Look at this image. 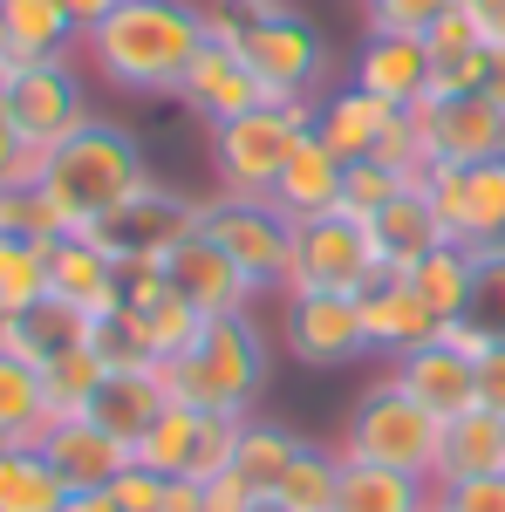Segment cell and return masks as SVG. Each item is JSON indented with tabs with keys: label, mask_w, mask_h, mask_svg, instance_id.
<instances>
[{
	"label": "cell",
	"mask_w": 505,
	"mask_h": 512,
	"mask_svg": "<svg viewBox=\"0 0 505 512\" xmlns=\"http://www.w3.org/2000/svg\"><path fill=\"white\" fill-rule=\"evenodd\" d=\"M198 417H205V410L171 403L151 431H144V444H137L130 458H137V465H151V472H164V478H185V472H192V444H198Z\"/></svg>",
	"instance_id": "d590c367"
},
{
	"label": "cell",
	"mask_w": 505,
	"mask_h": 512,
	"mask_svg": "<svg viewBox=\"0 0 505 512\" xmlns=\"http://www.w3.org/2000/svg\"><path fill=\"white\" fill-rule=\"evenodd\" d=\"M246 512H287V506H280L273 492H260V499H253V506H246Z\"/></svg>",
	"instance_id": "9f6ffc18"
},
{
	"label": "cell",
	"mask_w": 505,
	"mask_h": 512,
	"mask_svg": "<svg viewBox=\"0 0 505 512\" xmlns=\"http://www.w3.org/2000/svg\"><path fill=\"white\" fill-rule=\"evenodd\" d=\"M437 512H505V472L437 485Z\"/></svg>",
	"instance_id": "ee69618b"
},
{
	"label": "cell",
	"mask_w": 505,
	"mask_h": 512,
	"mask_svg": "<svg viewBox=\"0 0 505 512\" xmlns=\"http://www.w3.org/2000/svg\"><path fill=\"white\" fill-rule=\"evenodd\" d=\"M424 48H430V55H458V48H485V35L471 28L465 7H451V14H444V21H437V28L424 35Z\"/></svg>",
	"instance_id": "7dc6e473"
},
{
	"label": "cell",
	"mask_w": 505,
	"mask_h": 512,
	"mask_svg": "<svg viewBox=\"0 0 505 512\" xmlns=\"http://www.w3.org/2000/svg\"><path fill=\"white\" fill-rule=\"evenodd\" d=\"M478 96H492V103L505 110V48H492V62H485V89H478Z\"/></svg>",
	"instance_id": "11a10c76"
},
{
	"label": "cell",
	"mask_w": 505,
	"mask_h": 512,
	"mask_svg": "<svg viewBox=\"0 0 505 512\" xmlns=\"http://www.w3.org/2000/svg\"><path fill=\"white\" fill-rule=\"evenodd\" d=\"M314 103L321 96H294V103H260L246 117L212 130V178L233 198H273L280 171L294 158V144L314 130Z\"/></svg>",
	"instance_id": "5b68a950"
},
{
	"label": "cell",
	"mask_w": 505,
	"mask_h": 512,
	"mask_svg": "<svg viewBox=\"0 0 505 512\" xmlns=\"http://www.w3.org/2000/svg\"><path fill=\"white\" fill-rule=\"evenodd\" d=\"M437 444H444V424L430 417L417 396L403 390L396 376L369 383L355 396L349 424H342V458L349 465H383V472H417L437 485Z\"/></svg>",
	"instance_id": "277c9868"
},
{
	"label": "cell",
	"mask_w": 505,
	"mask_h": 512,
	"mask_svg": "<svg viewBox=\"0 0 505 512\" xmlns=\"http://www.w3.org/2000/svg\"><path fill=\"white\" fill-rule=\"evenodd\" d=\"M48 301L76 308V315H117L123 301V267L96 246L89 233H55L48 239Z\"/></svg>",
	"instance_id": "9a60e30c"
},
{
	"label": "cell",
	"mask_w": 505,
	"mask_h": 512,
	"mask_svg": "<svg viewBox=\"0 0 505 512\" xmlns=\"http://www.w3.org/2000/svg\"><path fill=\"white\" fill-rule=\"evenodd\" d=\"M62 7H69V21H76L82 35H89V28H96V21H110V14H117L123 0H62Z\"/></svg>",
	"instance_id": "f5cc1de1"
},
{
	"label": "cell",
	"mask_w": 505,
	"mask_h": 512,
	"mask_svg": "<svg viewBox=\"0 0 505 512\" xmlns=\"http://www.w3.org/2000/svg\"><path fill=\"white\" fill-rule=\"evenodd\" d=\"M48 424H55V410L41 390V369L0 349V444H41Z\"/></svg>",
	"instance_id": "f546056e"
},
{
	"label": "cell",
	"mask_w": 505,
	"mask_h": 512,
	"mask_svg": "<svg viewBox=\"0 0 505 512\" xmlns=\"http://www.w3.org/2000/svg\"><path fill=\"white\" fill-rule=\"evenodd\" d=\"M123 315L137 321V335L151 342V355L164 362V355H178L185 342H192L198 328H205V315H198L192 301H185V287L164 274V260H144V267H123Z\"/></svg>",
	"instance_id": "5bb4252c"
},
{
	"label": "cell",
	"mask_w": 505,
	"mask_h": 512,
	"mask_svg": "<svg viewBox=\"0 0 505 512\" xmlns=\"http://www.w3.org/2000/svg\"><path fill=\"white\" fill-rule=\"evenodd\" d=\"M389 267L383 253H376V239L362 219L349 212H321V219H301L294 226V280H287V294H362V287H376Z\"/></svg>",
	"instance_id": "ba28073f"
},
{
	"label": "cell",
	"mask_w": 505,
	"mask_h": 512,
	"mask_svg": "<svg viewBox=\"0 0 505 512\" xmlns=\"http://www.w3.org/2000/svg\"><path fill=\"white\" fill-rule=\"evenodd\" d=\"M239 55H246V69L260 76L273 103H294V96H321L328 89V41L314 28L301 7H287V0H267V7H253L246 14V35H239Z\"/></svg>",
	"instance_id": "8992f818"
},
{
	"label": "cell",
	"mask_w": 505,
	"mask_h": 512,
	"mask_svg": "<svg viewBox=\"0 0 505 512\" xmlns=\"http://www.w3.org/2000/svg\"><path fill=\"white\" fill-rule=\"evenodd\" d=\"M485 62H492V48H458V55H430V96H478L485 89Z\"/></svg>",
	"instance_id": "7bdbcfd3"
},
{
	"label": "cell",
	"mask_w": 505,
	"mask_h": 512,
	"mask_svg": "<svg viewBox=\"0 0 505 512\" xmlns=\"http://www.w3.org/2000/svg\"><path fill=\"white\" fill-rule=\"evenodd\" d=\"M198 48H205L198 0H123L110 21H96L82 35L96 82H110L123 96H178Z\"/></svg>",
	"instance_id": "6da1fadb"
},
{
	"label": "cell",
	"mask_w": 505,
	"mask_h": 512,
	"mask_svg": "<svg viewBox=\"0 0 505 512\" xmlns=\"http://www.w3.org/2000/svg\"><path fill=\"white\" fill-rule=\"evenodd\" d=\"M144 185H157L151 164H144V144H137V130H123L110 117H89L76 137H62L41 158V178H35V192L55 205L62 233H96Z\"/></svg>",
	"instance_id": "7a4b0ae2"
},
{
	"label": "cell",
	"mask_w": 505,
	"mask_h": 512,
	"mask_svg": "<svg viewBox=\"0 0 505 512\" xmlns=\"http://www.w3.org/2000/svg\"><path fill=\"white\" fill-rule=\"evenodd\" d=\"M301 444L308 437H294L287 424H267V417H246V431H239V458L233 472L253 485V492H280V478H287V465L301 458Z\"/></svg>",
	"instance_id": "d6a6232c"
},
{
	"label": "cell",
	"mask_w": 505,
	"mask_h": 512,
	"mask_svg": "<svg viewBox=\"0 0 505 512\" xmlns=\"http://www.w3.org/2000/svg\"><path fill=\"white\" fill-rule=\"evenodd\" d=\"M164 512H205V485L198 478H171L164 485Z\"/></svg>",
	"instance_id": "816d5d0a"
},
{
	"label": "cell",
	"mask_w": 505,
	"mask_h": 512,
	"mask_svg": "<svg viewBox=\"0 0 505 512\" xmlns=\"http://www.w3.org/2000/svg\"><path fill=\"white\" fill-rule=\"evenodd\" d=\"M355 308H362V335H369V355H383V362H403L410 349H424L444 335V321L424 308V294L410 287L403 274H383L376 287H362L355 294Z\"/></svg>",
	"instance_id": "d6986e66"
},
{
	"label": "cell",
	"mask_w": 505,
	"mask_h": 512,
	"mask_svg": "<svg viewBox=\"0 0 505 512\" xmlns=\"http://www.w3.org/2000/svg\"><path fill=\"white\" fill-rule=\"evenodd\" d=\"M205 239H219L226 260H239L260 294H287V280H294V219L273 198H233V192L205 198Z\"/></svg>",
	"instance_id": "9c48e42d"
},
{
	"label": "cell",
	"mask_w": 505,
	"mask_h": 512,
	"mask_svg": "<svg viewBox=\"0 0 505 512\" xmlns=\"http://www.w3.org/2000/svg\"><path fill=\"white\" fill-rule=\"evenodd\" d=\"M89 349H96V362H103V369H151L157 355H151V342H144V335H137V321L123 315H96L89 321Z\"/></svg>",
	"instance_id": "ab89813d"
},
{
	"label": "cell",
	"mask_w": 505,
	"mask_h": 512,
	"mask_svg": "<svg viewBox=\"0 0 505 512\" xmlns=\"http://www.w3.org/2000/svg\"><path fill=\"white\" fill-rule=\"evenodd\" d=\"M253 499H260V492H253V485H246L239 472H226V478H205V512H246Z\"/></svg>",
	"instance_id": "c3c4849f"
},
{
	"label": "cell",
	"mask_w": 505,
	"mask_h": 512,
	"mask_svg": "<svg viewBox=\"0 0 505 512\" xmlns=\"http://www.w3.org/2000/svg\"><path fill=\"white\" fill-rule=\"evenodd\" d=\"M82 48V28L62 0H0V69L21 62H69Z\"/></svg>",
	"instance_id": "7402d4cb"
},
{
	"label": "cell",
	"mask_w": 505,
	"mask_h": 512,
	"mask_svg": "<svg viewBox=\"0 0 505 512\" xmlns=\"http://www.w3.org/2000/svg\"><path fill=\"white\" fill-rule=\"evenodd\" d=\"M471 274H478V253L471 246H458V239H444L437 253H424L417 267H410V287L424 294V308L437 321H465V308H471Z\"/></svg>",
	"instance_id": "4dcf8cb0"
},
{
	"label": "cell",
	"mask_w": 505,
	"mask_h": 512,
	"mask_svg": "<svg viewBox=\"0 0 505 512\" xmlns=\"http://www.w3.org/2000/svg\"><path fill=\"white\" fill-rule=\"evenodd\" d=\"M0 349L21 355V362H35V369H48L55 355L89 349V315L62 308V301H41V308H28V315L0 321Z\"/></svg>",
	"instance_id": "83f0119b"
},
{
	"label": "cell",
	"mask_w": 505,
	"mask_h": 512,
	"mask_svg": "<svg viewBox=\"0 0 505 512\" xmlns=\"http://www.w3.org/2000/svg\"><path fill=\"white\" fill-rule=\"evenodd\" d=\"M41 178V151L7 123V110H0V192H14V185H35Z\"/></svg>",
	"instance_id": "f6af8a7d"
},
{
	"label": "cell",
	"mask_w": 505,
	"mask_h": 512,
	"mask_svg": "<svg viewBox=\"0 0 505 512\" xmlns=\"http://www.w3.org/2000/svg\"><path fill=\"white\" fill-rule=\"evenodd\" d=\"M164 274L185 287V301H192L198 315H253V301H260V287L246 280V267L239 260H226V246L219 239H205V226H198L171 260H164Z\"/></svg>",
	"instance_id": "2e32d148"
},
{
	"label": "cell",
	"mask_w": 505,
	"mask_h": 512,
	"mask_svg": "<svg viewBox=\"0 0 505 512\" xmlns=\"http://www.w3.org/2000/svg\"><path fill=\"white\" fill-rule=\"evenodd\" d=\"M342 451H321V444H301V458L287 465V478H280V506L287 512H335V499H342Z\"/></svg>",
	"instance_id": "e575fe53"
},
{
	"label": "cell",
	"mask_w": 505,
	"mask_h": 512,
	"mask_svg": "<svg viewBox=\"0 0 505 512\" xmlns=\"http://www.w3.org/2000/svg\"><path fill=\"white\" fill-rule=\"evenodd\" d=\"M471 14V28L485 35V48H505V0H458Z\"/></svg>",
	"instance_id": "f907efd6"
},
{
	"label": "cell",
	"mask_w": 505,
	"mask_h": 512,
	"mask_svg": "<svg viewBox=\"0 0 505 512\" xmlns=\"http://www.w3.org/2000/svg\"><path fill=\"white\" fill-rule=\"evenodd\" d=\"M396 192H410L403 171H389V164H376V158H355V164H342V198H335V212H349V219H376Z\"/></svg>",
	"instance_id": "74e56055"
},
{
	"label": "cell",
	"mask_w": 505,
	"mask_h": 512,
	"mask_svg": "<svg viewBox=\"0 0 505 512\" xmlns=\"http://www.w3.org/2000/svg\"><path fill=\"white\" fill-rule=\"evenodd\" d=\"M355 89L383 96L389 110H424L430 96V48L417 35H369L355 48V69H349Z\"/></svg>",
	"instance_id": "44dd1931"
},
{
	"label": "cell",
	"mask_w": 505,
	"mask_h": 512,
	"mask_svg": "<svg viewBox=\"0 0 505 512\" xmlns=\"http://www.w3.org/2000/svg\"><path fill=\"white\" fill-rule=\"evenodd\" d=\"M335 198H342V158L321 144V137H301L294 144V158L280 171V185H273V205L301 226V219H321V212H335Z\"/></svg>",
	"instance_id": "484cf974"
},
{
	"label": "cell",
	"mask_w": 505,
	"mask_h": 512,
	"mask_svg": "<svg viewBox=\"0 0 505 512\" xmlns=\"http://www.w3.org/2000/svg\"><path fill=\"white\" fill-rule=\"evenodd\" d=\"M0 233H14V239H55V233H62V219H55V205H48L35 185H14V192H0Z\"/></svg>",
	"instance_id": "b9f144b4"
},
{
	"label": "cell",
	"mask_w": 505,
	"mask_h": 512,
	"mask_svg": "<svg viewBox=\"0 0 505 512\" xmlns=\"http://www.w3.org/2000/svg\"><path fill=\"white\" fill-rule=\"evenodd\" d=\"M226 7H267V0H226Z\"/></svg>",
	"instance_id": "6f0895ef"
},
{
	"label": "cell",
	"mask_w": 505,
	"mask_h": 512,
	"mask_svg": "<svg viewBox=\"0 0 505 512\" xmlns=\"http://www.w3.org/2000/svg\"><path fill=\"white\" fill-rule=\"evenodd\" d=\"M0 110H7V123L35 144L41 158L96 117L76 55H69V62H21V69H0Z\"/></svg>",
	"instance_id": "52a82bcc"
},
{
	"label": "cell",
	"mask_w": 505,
	"mask_h": 512,
	"mask_svg": "<svg viewBox=\"0 0 505 512\" xmlns=\"http://www.w3.org/2000/svg\"><path fill=\"white\" fill-rule=\"evenodd\" d=\"M41 458L55 465V478H62L69 492H103V485L123 478L130 444H117L103 424H89V417H55L48 437H41Z\"/></svg>",
	"instance_id": "ffe728a7"
},
{
	"label": "cell",
	"mask_w": 505,
	"mask_h": 512,
	"mask_svg": "<svg viewBox=\"0 0 505 512\" xmlns=\"http://www.w3.org/2000/svg\"><path fill=\"white\" fill-rule=\"evenodd\" d=\"M178 103L192 110L205 130H219V123L246 117V110H260V103H273L267 89H260V76L246 69V55L239 48H198V62L185 69V82H178Z\"/></svg>",
	"instance_id": "e0dca14e"
},
{
	"label": "cell",
	"mask_w": 505,
	"mask_h": 512,
	"mask_svg": "<svg viewBox=\"0 0 505 512\" xmlns=\"http://www.w3.org/2000/svg\"><path fill=\"white\" fill-rule=\"evenodd\" d=\"M48 301V239L0 233V321Z\"/></svg>",
	"instance_id": "836d02e7"
},
{
	"label": "cell",
	"mask_w": 505,
	"mask_h": 512,
	"mask_svg": "<svg viewBox=\"0 0 505 512\" xmlns=\"http://www.w3.org/2000/svg\"><path fill=\"white\" fill-rule=\"evenodd\" d=\"M417 185L437 205L444 239H458V246H505V158L430 164Z\"/></svg>",
	"instance_id": "8fae6325"
},
{
	"label": "cell",
	"mask_w": 505,
	"mask_h": 512,
	"mask_svg": "<svg viewBox=\"0 0 505 512\" xmlns=\"http://www.w3.org/2000/svg\"><path fill=\"white\" fill-rule=\"evenodd\" d=\"M349 465V458H342ZM335 512H437V485L417 472H383V465H349Z\"/></svg>",
	"instance_id": "f1b7e54d"
},
{
	"label": "cell",
	"mask_w": 505,
	"mask_h": 512,
	"mask_svg": "<svg viewBox=\"0 0 505 512\" xmlns=\"http://www.w3.org/2000/svg\"><path fill=\"white\" fill-rule=\"evenodd\" d=\"M171 403L205 410V417H253V403L273 376V349L267 328L253 315H212L178 355L157 362Z\"/></svg>",
	"instance_id": "3957f363"
},
{
	"label": "cell",
	"mask_w": 505,
	"mask_h": 512,
	"mask_svg": "<svg viewBox=\"0 0 505 512\" xmlns=\"http://www.w3.org/2000/svg\"><path fill=\"white\" fill-rule=\"evenodd\" d=\"M389 376L417 396L437 424H451V417L478 410V362H471L451 335H437V342H424V349H410L403 362H389Z\"/></svg>",
	"instance_id": "ac0fdd59"
},
{
	"label": "cell",
	"mask_w": 505,
	"mask_h": 512,
	"mask_svg": "<svg viewBox=\"0 0 505 512\" xmlns=\"http://www.w3.org/2000/svg\"><path fill=\"white\" fill-rule=\"evenodd\" d=\"M62 512H123V506H117V492L103 485V492H69V506H62Z\"/></svg>",
	"instance_id": "db71d44e"
},
{
	"label": "cell",
	"mask_w": 505,
	"mask_h": 512,
	"mask_svg": "<svg viewBox=\"0 0 505 512\" xmlns=\"http://www.w3.org/2000/svg\"><path fill=\"white\" fill-rule=\"evenodd\" d=\"M280 349L301 369H342L355 355H369L362 335V308L349 294H287L280 308Z\"/></svg>",
	"instance_id": "7c38bea8"
},
{
	"label": "cell",
	"mask_w": 505,
	"mask_h": 512,
	"mask_svg": "<svg viewBox=\"0 0 505 512\" xmlns=\"http://www.w3.org/2000/svg\"><path fill=\"white\" fill-rule=\"evenodd\" d=\"M430 164H485L505 158V110L492 96H437L417 110Z\"/></svg>",
	"instance_id": "4fadbf2b"
},
{
	"label": "cell",
	"mask_w": 505,
	"mask_h": 512,
	"mask_svg": "<svg viewBox=\"0 0 505 512\" xmlns=\"http://www.w3.org/2000/svg\"><path fill=\"white\" fill-rule=\"evenodd\" d=\"M478 274H471V308L465 321H478L492 342H505V246H471Z\"/></svg>",
	"instance_id": "f35d334b"
},
{
	"label": "cell",
	"mask_w": 505,
	"mask_h": 512,
	"mask_svg": "<svg viewBox=\"0 0 505 512\" xmlns=\"http://www.w3.org/2000/svg\"><path fill=\"white\" fill-rule=\"evenodd\" d=\"M198 226H205V198L171 192V185H144V192L130 198V205H117L89 239H96L117 267H144V260H171Z\"/></svg>",
	"instance_id": "30bf717a"
},
{
	"label": "cell",
	"mask_w": 505,
	"mask_h": 512,
	"mask_svg": "<svg viewBox=\"0 0 505 512\" xmlns=\"http://www.w3.org/2000/svg\"><path fill=\"white\" fill-rule=\"evenodd\" d=\"M478 403H485L492 417H505V342L478 362Z\"/></svg>",
	"instance_id": "681fc988"
},
{
	"label": "cell",
	"mask_w": 505,
	"mask_h": 512,
	"mask_svg": "<svg viewBox=\"0 0 505 512\" xmlns=\"http://www.w3.org/2000/svg\"><path fill=\"white\" fill-rule=\"evenodd\" d=\"M103 376H110V369L96 362V349H69V355H55V362L41 369V390H48V410H55V417H82Z\"/></svg>",
	"instance_id": "8d00e7d4"
},
{
	"label": "cell",
	"mask_w": 505,
	"mask_h": 512,
	"mask_svg": "<svg viewBox=\"0 0 505 512\" xmlns=\"http://www.w3.org/2000/svg\"><path fill=\"white\" fill-rule=\"evenodd\" d=\"M69 485L41 458V444H0V512H62Z\"/></svg>",
	"instance_id": "1f68e13d"
},
{
	"label": "cell",
	"mask_w": 505,
	"mask_h": 512,
	"mask_svg": "<svg viewBox=\"0 0 505 512\" xmlns=\"http://www.w3.org/2000/svg\"><path fill=\"white\" fill-rule=\"evenodd\" d=\"M164 485H171L164 472H151V465H137V458H130V465H123V478L110 485V492H117V506H123V512H164Z\"/></svg>",
	"instance_id": "bcb514c9"
},
{
	"label": "cell",
	"mask_w": 505,
	"mask_h": 512,
	"mask_svg": "<svg viewBox=\"0 0 505 512\" xmlns=\"http://www.w3.org/2000/svg\"><path fill=\"white\" fill-rule=\"evenodd\" d=\"M362 226H369V239H376V253H383L389 274H410L424 253L444 246V219H437V205L424 198V185L396 192L383 212H376V219H362Z\"/></svg>",
	"instance_id": "cb8c5ba5"
},
{
	"label": "cell",
	"mask_w": 505,
	"mask_h": 512,
	"mask_svg": "<svg viewBox=\"0 0 505 512\" xmlns=\"http://www.w3.org/2000/svg\"><path fill=\"white\" fill-rule=\"evenodd\" d=\"M451 7L458 0H362V21H369V35H417L424 41Z\"/></svg>",
	"instance_id": "60d3db41"
},
{
	"label": "cell",
	"mask_w": 505,
	"mask_h": 512,
	"mask_svg": "<svg viewBox=\"0 0 505 512\" xmlns=\"http://www.w3.org/2000/svg\"><path fill=\"white\" fill-rule=\"evenodd\" d=\"M505 472V417H492L485 403L444 424L437 444V485H458V478H492Z\"/></svg>",
	"instance_id": "4316f807"
},
{
	"label": "cell",
	"mask_w": 505,
	"mask_h": 512,
	"mask_svg": "<svg viewBox=\"0 0 505 512\" xmlns=\"http://www.w3.org/2000/svg\"><path fill=\"white\" fill-rule=\"evenodd\" d=\"M171 410V390H164V376H157V362L151 369H110L103 383H96V396H89V424H103V431L117 437V444H144V431H151L157 417Z\"/></svg>",
	"instance_id": "603a6c76"
},
{
	"label": "cell",
	"mask_w": 505,
	"mask_h": 512,
	"mask_svg": "<svg viewBox=\"0 0 505 512\" xmlns=\"http://www.w3.org/2000/svg\"><path fill=\"white\" fill-rule=\"evenodd\" d=\"M389 117H396V110H389L383 96H369V89L349 82V89H335V96L314 103V137H321L342 164H355V158H369V151L383 144Z\"/></svg>",
	"instance_id": "d4e9b609"
}]
</instances>
